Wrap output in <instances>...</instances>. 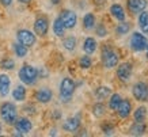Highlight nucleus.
<instances>
[{
    "mask_svg": "<svg viewBox=\"0 0 148 137\" xmlns=\"http://www.w3.org/2000/svg\"><path fill=\"white\" fill-rule=\"evenodd\" d=\"M102 130H103V133H105V134L110 136V134H113V132H114V128H113L112 125L105 124V125H102Z\"/></svg>",
    "mask_w": 148,
    "mask_h": 137,
    "instance_id": "33",
    "label": "nucleus"
},
{
    "mask_svg": "<svg viewBox=\"0 0 148 137\" xmlns=\"http://www.w3.org/2000/svg\"><path fill=\"white\" fill-rule=\"evenodd\" d=\"M112 94V90L109 88V87H98L97 91H95V95L98 99H106Z\"/></svg>",
    "mask_w": 148,
    "mask_h": 137,
    "instance_id": "26",
    "label": "nucleus"
},
{
    "mask_svg": "<svg viewBox=\"0 0 148 137\" xmlns=\"http://www.w3.org/2000/svg\"><path fill=\"white\" fill-rule=\"evenodd\" d=\"M16 37H18L19 44L25 45L27 48H30V46H33L36 44V36L30 30H19Z\"/></svg>",
    "mask_w": 148,
    "mask_h": 137,
    "instance_id": "8",
    "label": "nucleus"
},
{
    "mask_svg": "<svg viewBox=\"0 0 148 137\" xmlns=\"http://www.w3.org/2000/svg\"><path fill=\"white\" fill-rule=\"evenodd\" d=\"M147 57H148V48H147Z\"/></svg>",
    "mask_w": 148,
    "mask_h": 137,
    "instance_id": "41",
    "label": "nucleus"
},
{
    "mask_svg": "<svg viewBox=\"0 0 148 137\" xmlns=\"http://www.w3.org/2000/svg\"><path fill=\"white\" fill-rule=\"evenodd\" d=\"M91 64H92V61H91L90 56H83V57L79 60V65H80V68H83V69H88L91 66Z\"/></svg>",
    "mask_w": 148,
    "mask_h": 137,
    "instance_id": "31",
    "label": "nucleus"
},
{
    "mask_svg": "<svg viewBox=\"0 0 148 137\" xmlns=\"http://www.w3.org/2000/svg\"><path fill=\"white\" fill-rule=\"evenodd\" d=\"M53 117H56V118H60V117H61V113H58V111H54Z\"/></svg>",
    "mask_w": 148,
    "mask_h": 137,
    "instance_id": "36",
    "label": "nucleus"
},
{
    "mask_svg": "<svg viewBox=\"0 0 148 137\" xmlns=\"http://www.w3.org/2000/svg\"><path fill=\"white\" fill-rule=\"evenodd\" d=\"M92 114L95 117H102L105 114V105L103 103H95L92 106Z\"/></svg>",
    "mask_w": 148,
    "mask_h": 137,
    "instance_id": "30",
    "label": "nucleus"
},
{
    "mask_svg": "<svg viewBox=\"0 0 148 137\" xmlns=\"http://www.w3.org/2000/svg\"><path fill=\"white\" fill-rule=\"evenodd\" d=\"M132 76V64L130 62H122L117 68V77L121 82H128Z\"/></svg>",
    "mask_w": 148,
    "mask_h": 137,
    "instance_id": "10",
    "label": "nucleus"
},
{
    "mask_svg": "<svg viewBox=\"0 0 148 137\" xmlns=\"http://www.w3.org/2000/svg\"><path fill=\"white\" fill-rule=\"evenodd\" d=\"M52 98H53V92L49 88H46V87L38 90L36 92V99L40 103H48V102L52 101Z\"/></svg>",
    "mask_w": 148,
    "mask_h": 137,
    "instance_id": "15",
    "label": "nucleus"
},
{
    "mask_svg": "<svg viewBox=\"0 0 148 137\" xmlns=\"http://www.w3.org/2000/svg\"><path fill=\"white\" fill-rule=\"evenodd\" d=\"M132 94L136 98V101H140V102L148 101V84L143 83V82L136 83L133 86V88H132Z\"/></svg>",
    "mask_w": 148,
    "mask_h": 137,
    "instance_id": "5",
    "label": "nucleus"
},
{
    "mask_svg": "<svg viewBox=\"0 0 148 137\" xmlns=\"http://www.w3.org/2000/svg\"><path fill=\"white\" fill-rule=\"evenodd\" d=\"M147 4V0H128V10L132 14H140L145 10Z\"/></svg>",
    "mask_w": 148,
    "mask_h": 137,
    "instance_id": "11",
    "label": "nucleus"
},
{
    "mask_svg": "<svg viewBox=\"0 0 148 137\" xmlns=\"http://www.w3.org/2000/svg\"><path fill=\"white\" fill-rule=\"evenodd\" d=\"M14 52H15V54L21 58L26 57L27 56V46H25V45H22V44H15L14 45Z\"/></svg>",
    "mask_w": 148,
    "mask_h": 137,
    "instance_id": "25",
    "label": "nucleus"
},
{
    "mask_svg": "<svg viewBox=\"0 0 148 137\" xmlns=\"http://www.w3.org/2000/svg\"><path fill=\"white\" fill-rule=\"evenodd\" d=\"M145 130H147V126L144 125V122H135L129 129L132 136H143Z\"/></svg>",
    "mask_w": 148,
    "mask_h": 137,
    "instance_id": "19",
    "label": "nucleus"
},
{
    "mask_svg": "<svg viewBox=\"0 0 148 137\" xmlns=\"http://www.w3.org/2000/svg\"><path fill=\"white\" fill-rule=\"evenodd\" d=\"M0 115H1V118H3L5 124L14 125L15 121H16V117H18V110H16L14 103L5 102L0 106Z\"/></svg>",
    "mask_w": 148,
    "mask_h": 137,
    "instance_id": "1",
    "label": "nucleus"
},
{
    "mask_svg": "<svg viewBox=\"0 0 148 137\" xmlns=\"http://www.w3.org/2000/svg\"><path fill=\"white\" fill-rule=\"evenodd\" d=\"M18 1H21V3H23V4H27V3H30L32 0H18Z\"/></svg>",
    "mask_w": 148,
    "mask_h": 137,
    "instance_id": "38",
    "label": "nucleus"
},
{
    "mask_svg": "<svg viewBox=\"0 0 148 137\" xmlns=\"http://www.w3.org/2000/svg\"><path fill=\"white\" fill-rule=\"evenodd\" d=\"M15 128L18 132H21L22 134H26L32 130L33 125H32V121L29 118H19L18 121H15Z\"/></svg>",
    "mask_w": 148,
    "mask_h": 137,
    "instance_id": "13",
    "label": "nucleus"
},
{
    "mask_svg": "<svg viewBox=\"0 0 148 137\" xmlns=\"http://www.w3.org/2000/svg\"><path fill=\"white\" fill-rule=\"evenodd\" d=\"M37 77H38V71H37L34 66L32 65H23L21 69H19V79L23 84H27V86H32V84L36 83Z\"/></svg>",
    "mask_w": 148,
    "mask_h": 137,
    "instance_id": "3",
    "label": "nucleus"
},
{
    "mask_svg": "<svg viewBox=\"0 0 148 137\" xmlns=\"http://www.w3.org/2000/svg\"><path fill=\"white\" fill-rule=\"evenodd\" d=\"M10 86H11V80L8 75H0V95L1 97H7L10 92Z\"/></svg>",
    "mask_w": 148,
    "mask_h": 137,
    "instance_id": "16",
    "label": "nucleus"
},
{
    "mask_svg": "<svg viewBox=\"0 0 148 137\" xmlns=\"http://www.w3.org/2000/svg\"><path fill=\"white\" fill-rule=\"evenodd\" d=\"M60 19H61V22L64 23V27H65V29H73V27L76 26L77 16L73 11L64 10L63 12H61V15H60Z\"/></svg>",
    "mask_w": 148,
    "mask_h": 137,
    "instance_id": "7",
    "label": "nucleus"
},
{
    "mask_svg": "<svg viewBox=\"0 0 148 137\" xmlns=\"http://www.w3.org/2000/svg\"><path fill=\"white\" fill-rule=\"evenodd\" d=\"M97 34H98L99 37H106V34H108L106 27L103 26V25H99V26L97 27Z\"/></svg>",
    "mask_w": 148,
    "mask_h": 137,
    "instance_id": "34",
    "label": "nucleus"
},
{
    "mask_svg": "<svg viewBox=\"0 0 148 137\" xmlns=\"http://www.w3.org/2000/svg\"><path fill=\"white\" fill-rule=\"evenodd\" d=\"M79 126H80V114H77L73 118L67 119L63 125L64 130H67V132H76L79 129Z\"/></svg>",
    "mask_w": 148,
    "mask_h": 137,
    "instance_id": "14",
    "label": "nucleus"
},
{
    "mask_svg": "<svg viewBox=\"0 0 148 137\" xmlns=\"http://www.w3.org/2000/svg\"><path fill=\"white\" fill-rule=\"evenodd\" d=\"M130 111H132V103H130L128 99H122L121 103H120V106L117 109V113L120 115V118L125 119L129 117Z\"/></svg>",
    "mask_w": 148,
    "mask_h": 137,
    "instance_id": "12",
    "label": "nucleus"
},
{
    "mask_svg": "<svg viewBox=\"0 0 148 137\" xmlns=\"http://www.w3.org/2000/svg\"><path fill=\"white\" fill-rule=\"evenodd\" d=\"M130 48L135 52H141L147 48V38L140 34V33H135L132 38H130Z\"/></svg>",
    "mask_w": 148,
    "mask_h": 137,
    "instance_id": "6",
    "label": "nucleus"
},
{
    "mask_svg": "<svg viewBox=\"0 0 148 137\" xmlns=\"http://www.w3.org/2000/svg\"><path fill=\"white\" fill-rule=\"evenodd\" d=\"M14 66H15V61H14L12 58H4V60L1 61V68H3V69L11 71V69H14Z\"/></svg>",
    "mask_w": 148,
    "mask_h": 137,
    "instance_id": "32",
    "label": "nucleus"
},
{
    "mask_svg": "<svg viewBox=\"0 0 148 137\" xmlns=\"http://www.w3.org/2000/svg\"><path fill=\"white\" fill-rule=\"evenodd\" d=\"M12 98L18 102H23L26 99V88L23 86H16L12 91Z\"/></svg>",
    "mask_w": 148,
    "mask_h": 137,
    "instance_id": "20",
    "label": "nucleus"
},
{
    "mask_svg": "<svg viewBox=\"0 0 148 137\" xmlns=\"http://www.w3.org/2000/svg\"><path fill=\"white\" fill-rule=\"evenodd\" d=\"M83 26L86 30H91L95 26V16L92 14H86L83 18Z\"/></svg>",
    "mask_w": 148,
    "mask_h": 137,
    "instance_id": "23",
    "label": "nucleus"
},
{
    "mask_svg": "<svg viewBox=\"0 0 148 137\" xmlns=\"http://www.w3.org/2000/svg\"><path fill=\"white\" fill-rule=\"evenodd\" d=\"M97 41L92 38V37H88L84 40V44H83V49H84L86 54H94L95 50H97Z\"/></svg>",
    "mask_w": 148,
    "mask_h": 137,
    "instance_id": "18",
    "label": "nucleus"
},
{
    "mask_svg": "<svg viewBox=\"0 0 148 137\" xmlns=\"http://www.w3.org/2000/svg\"><path fill=\"white\" fill-rule=\"evenodd\" d=\"M75 88H76L75 82L71 77H64L61 80V84H60V98H61V101L63 102L71 101L72 95L75 92Z\"/></svg>",
    "mask_w": 148,
    "mask_h": 137,
    "instance_id": "2",
    "label": "nucleus"
},
{
    "mask_svg": "<svg viewBox=\"0 0 148 137\" xmlns=\"http://www.w3.org/2000/svg\"><path fill=\"white\" fill-rule=\"evenodd\" d=\"M50 1H52V3H53V4H58V3H60V1H61V0H50Z\"/></svg>",
    "mask_w": 148,
    "mask_h": 137,
    "instance_id": "39",
    "label": "nucleus"
},
{
    "mask_svg": "<svg viewBox=\"0 0 148 137\" xmlns=\"http://www.w3.org/2000/svg\"><path fill=\"white\" fill-rule=\"evenodd\" d=\"M130 30V25L129 23H126V22H124L122 21L118 26H117V29H116V31H117V34H120V36H124V34H126L128 31Z\"/></svg>",
    "mask_w": 148,
    "mask_h": 137,
    "instance_id": "29",
    "label": "nucleus"
},
{
    "mask_svg": "<svg viewBox=\"0 0 148 137\" xmlns=\"http://www.w3.org/2000/svg\"><path fill=\"white\" fill-rule=\"evenodd\" d=\"M145 114H147V109L144 106H140L139 109H136V111H135V121L136 122H144Z\"/></svg>",
    "mask_w": 148,
    "mask_h": 137,
    "instance_id": "27",
    "label": "nucleus"
},
{
    "mask_svg": "<svg viewBox=\"0 0 148 137\" xmlns=\"http://www.w3.org/2000/svg\"><path fill=\"white\" fill-rule=\"evenodd\" d=\"M57 130H56V129H52V130H50V136H56V134H57Z\"/></svg>",
    "mask_w": 148,
    "mask_h": 137,
    "instance_id": "37",
    "label": "nucleus"
},
{
    "mask_svg": "<svg viewBox=\"0 0 148 137\" xmlns=\"http://www.w3.org/2000/svg\"><path fill=\"white\" fill-rule=\"evenodd\" d=\"M118 60H120V57H118V53H117L116 50H113L110 46L105 45V46L102 48V62H103V65L106 66L108 69L114 68V66L118 64Z\"/></svg>",
    "mask_w": 148,
    "mask_h": 137,
    "instance_id": "4",
    "label": "nucleus"
},
{
    "mask_svg": "<svg viewBox=\"0 0 148 137\" xmlns=\"http://www.w3.org/2000/svg\"><path fill=\"white\" fill-rule=\"evenodd\" d=\"M139 26L141 27L143 33L148 34V12L145 11H141L139 16Z\"/></svg>",
    "mask_w": 148,
    "mask_h": 137,
    "instance_id": "21",
    "label": "nucleus"
},
{
    "mask_svg": "<svg viewBox=\"0 0 148 137\" xmlns=\"http://www.w3.org/2000/svg\"><path fill=\"white\" fill-rule=\"evenodd\" d=\"M64 31H65V27H64V23L61 22V19L57 18L53 22V33L57 37H63L64 36Z\"/></svg>",
    "mask_w": 148,
    "mask_h": 137,
    "instance_id": "22",
    "label": "nucleus"
},
{
    "mask_svg": "<svg viewBox=\"0 0 148 137\" xmlns=\"http://www.w3.org/2000/svg\"><path fill=\"white\" fill-rule=\"evenodd\" d=\"M1 132H3V126H1V122H0V134H1Z\"/></svg>",
    "mask_w": 148,
    "mask_h": 137,
    "instance_id": "40",
    "label": "nucleus"
},
{
    "mask_svg": "<svg viewBox=\"0 0 148 137\" xmlns=\"http://www.w3.org/2000/svg\"><path fill=\"white\" fill-rule=\"evenodd\" d=\"M121 95L120 94H113L112 97H110V101H109V107H110V110H117L118 106H120V103H121Z\"/></svg>",
    "mask_w": 148,
    "mask_h": 137,
    "instance_id": "24",
    "label": "nucleus"
},
{
    "mask_svg": "<svg viewBox=\"0 0 148 137\" xmlns=\"http://www.w3.org/2000/svg\"><path fill=\"white\" fill-rule=\"evenodd\" d=\"M48 29H49V22L45 16H38L34 22V31L36 34L40 37H45L48 34Z\"/></svg>",
    "mask_w": 148,
    "mask_h": 137,
    "instance_id": "9",
    "label": "nucleus"
},
{
    "mask_svg": "<svg viewBox=\"0 0 148 137\" xmlns=\"http://www.w3.org/2000/svg\"><path fill=\"white\" fill-rule=\"evenodd\" d=\"M63 45L67 50H73V49L76 48V38L75 37H67L63 41Z\"/></svg>",
    "mask_w": 148,
    "mask_h": 137,
    "instance_id": "28",
    "label": "nucleus"
},
{
    "mask_svg": "<svg viewBox=\"0 0 148 137\" xmlns=\"http://www.w3.org/2000/svg\"><path fill=\"white\" fill-rule=\"evenodd\" d=\"M110 14H112V16H114V18H116L117 21H120V22L125 21V11L122 8V5L113 4L112 7H110Z\"/></svg>",
    "mask_w": 148,
    "mask_h": 137,
    "instance_id": "17",
    "label": "nucleus"
},
{
    "mask_svg": "<svg viewBox=\"0 0 148 137\" xmlns=\"http://www.w3.org/2000/svg\"><path fill=\"white\" fill-rule=\"evenodd\" d=\"M0 3H1V5H4V7H8V5H11L12 0H0Z\"/></svg>",
    "mask_w": 148,
    "mask_h": 137,
    "instance_id": "35",
    "label": "nucleus"
}]
</instances>
